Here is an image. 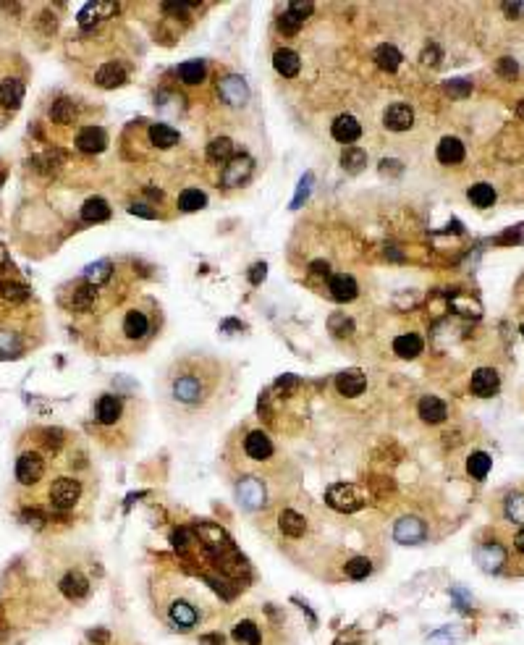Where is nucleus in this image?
<instances>
[{"instance_id": "f257e3e1", "label": "nucleus", "mask_w": 524, "mask_h": 645, "mask_svg": "<svg viewBox=\"0 0 524 645\" xmlns=\"http://www.w3.org/2000/svg\"><path fill=\"white\" fill-rule=\"evenodd\" d=\"M215 378H218V368L202 357H189L181 359L176 370L170 373V397L173 401L184 404V407H199L205 404L213 391H215Z\"/></svg>"}, {"instance_id": "f03ea898", "label": "nucleus", "mask_w": 524, "mask_h": 645, "mask_svg": "<svg viewBox=\"0 0 524 645\" xmlns=\"http://www.w3.org/2000/svg\"><path fill=\"white\" fill-rule=\"evenodd\" d=\"M325 504L330 509H336L341 514H351L367 504V498L362 496V491L351 483H336L325 491Z\"/></svg>"}, {"instance_id": "7ed1b4c3", "label": "nucleus", "mask_w": 524, "mask_h": 645, "mask_svg": "<svg viewBox=\"0 0 524 645\" xmlns=\"http://www.w3.org/2000/svg\"><path fill=\"white\" fill-rule=\"evenodd\" d=\"M81 498V483L74 477H58L50 486V507L58 512H69L76 507V501Z\"/></svg>"}, {"instance_id": "20e7f679", "label": "nucleus", "mask_w": 524, "mask_h": 645, "mask_svg": "<svg viewBox=\"0 0 524 645\" xmlns=\"http://www.w3.org/2000/svg\"><path fill=\"white\" fill-rule=\"evenodd\" d=\"M218 95L226 105L241 108V105H247L249 100V84L241 77H236V74H228V77H223L218 81Z\"/></svg>"}, {"instance_id": "39448f33", "label": "nucleus", "mask_w": 524, "mask_h": 645, "mask_svg": "<svg viewBox=\"0 0 524 645\" xmlns=\"http://www.w3.org/2000/svg\"><path fill=\"white\" fill-rule=\"evenodd\" d=\"M252 171H255V163H252L249 155H234V158L223 166V176H220V179H223V187L234 189V187L247 184L249 176H252Z\"/></svg>"}, {"instance_id": "423d86ee", "label": "nucleus", "mask_w": 524, "mask_h": 645, "mask_svg": "<svg viewBox=\"0 0 524 645\" xmlns=\"http://www.w3.org/2000/svg\"><path fill=\"white\" fill-rule=\"evenodd\" d=\"M394 538L401 546H417L427 538V527L419 517H401L394 527Z\"/></svg>"}, {"instance_id": "0eeeda50", "label": "nucleus", "mask_w": 524, "mask_h": 645, "mask_svg": "<svg viewBox=\"0 0 524 645\" xmlns=\"http://www.w3.org/2000/svg\"><path fill=\"white\" fill-rule=\"evenodd\" d=\"M45 475V462L37 451H24L16 462V480L21 486H34L40 483V477Z\"/></svg>"}, {"instance_id": "6e6552de", "label": "nucleus", "mask_w": 524, "mask_h": 645, "mask_svg": "<svg viewBox=\"0 0 524 645\" xmlns=\"http://www.w3.org/2000/svg\"><path fill=\"white\" fill-rule=\"evenodd\" d=\"M236 498L244 509H260L265 504V486L260 477H244L236 483Z\"/></svg>"}, {"instance_id": "1a4fd4ad", "label": "nucleus", "mask_w": 524, "mask_h": 645, "mask_svg": "<svg viewBox=\"0 0 524 645\" xmlns=\"http://www.w3.org/2000/svg\"><path fill=\"white\" fill-rule=\"evenodd\" d=\"M469 388H472V394H475V397L490 399V397L498 394V388H501V378H498V373H495L493 368H480V370H475Z\"/></svg>"}, {"instance_id": "9d476101", "label": "nucleus", "mask_w": 524, "mask_h": 645, "mask_svg": "<svg viewBox=\"0 0 524 645\" xmlns=\"http://www.w3.org/2000/svg\"><path fill=\"white\" fill-rule=\"evenodd\" d=\"M383 126L391 131H406L415 126V110L404 105V102H396L391 108H386L383 113Z\"/></svg>"}, {"instance_id": "9b49d317", "label": "nucleus", "mask_w": 524, "mask_h": 645, "mask_svg": "<svg viewBox=\"0 0 524 645\" xmlns=\"http://www.w3.org/2000/svg\"><path fill=\"white\" fill-rule=\"evenodd\" d=\"M197 533L199 538H202V543L213 551V554H223V551H231V538L226 536V530H220L218 525H213V522H202V525H197Z\"/></svg>"}, {"instance_id": "f8f14e48", "label": "nucleus", "mask_w": 524, "mask_h": 645, "mask_svg": "<svg viewBox=\"0 0 524 645\" xmlns=\"http://www.w3.org/2000/svg\"><path fill=\"white\" fill-rule=\"evenodd\" d=\"M336 388H338V394H344V397H349V399L359 397V394L367 388L365 373L356 368H349V370H344V373H338Z\"/></svg>"}, {"instance_id": "ddd939ff", "label": "nucleus", "mask_w": 524, "mask_h": 645, "mask_svg": "<svg viewBox=\"0 0 524 645\" xmlns=\"http://www.w3.org/2000/svg\"><path fill=\"white\" fill-rule=\"evenodd\" d=\"M330 134H333L336 142L351 147V142H356V139L362 137V126H359V121H356L354 116L344 113V116H338V119L333 121V129H330Z\"/></svg>"}, {"instance_id": "4468645a", "label": "nucleus", "mask_w": 524, "mask_h": 645, "mask_svg": "<svg viewBox=\"0 0 524 645\" xmlns=\"http://www.w3.org/2000/svg\"><path fill=\"white\" fill-rule=\"evenodd\" d=\"M76 147L87 155H95V152H102L108 147V134L100 129V126H87V129L79 131L76 137Z\"/></svg>"}, {"instance_id": "2eb2a0df", "label": "nucleus", "mask_w": 524, "mask_h": 645, "mask_svg": "<svg viewBox=\"0 0 524 645\" xmlns=\"http://www.w3.org/2000/svg\"><path fill=\"white\" fill-rule=\"evenodd\" d=\"M244 448H247V457L255 459V462H265V459L273 457V441L262 430H252L244 441Z\"/></svg>"}, {"instance_id": "dca6fc26", "label": "nucleus", "mask_w": 524, "mask_h": 645, "mask_svg": "<svg viewBox=\"0 0 524 645\" xmlns=\"http://www.w3.org/2000/svg\"><path fill=\"white\" fill-rule=\"evenodd\" d=\"M58 585L60 593L66 598H71V601H79V598H84L89 593V580L81 572H66Z\"/></svg>"}, {"instance_id": "f3484780", "label": "nucleus", "mask_w": 524, "mask_h": 645, "mask_svg": "<svg viewBox=\"0 0 524 645\" xmlns=\"http://www.w3.org/2000/svg\"><path fill=\"white\" fill-rule=\"evenodd\" d=\"M328 288H330V297L336 299V302H351L359 294L356 281L351 276H347V273H338V276L330 278Z\"/></svg>"}, {"instance_id": "a211bd4d", "label": "nucleus", "mask_w": 524, "mask_h": 645, "mask_svg": "<svg viewBox=\"0 0 524 645\" xmlns=\"http://www.w3.org/2000/svg\"><path fill=\"white\" fill-rule=\"evenodd\" d=\"M417 412H419V417H422L425 423H430V425L443 423L445 417H448V407H445L438 397H422L419 399V404H417Z\"/></svg>"}, {"instance_id": "6ab92c4d", "label": "nucleus", "mask_w": 524, "mask_h": 645, "mask_svg": "<svg viewBox=\"0 0 524 645\" xmlns=\"http://www.w3.org/2000/svg\"><path fill=\"white\" fill-rule=\"evenodd\" d=\"M273 66H276V71L281 77L291 79V77H297L299 69H302V58H299L294 50L281 48V50H276V55H273Z\"/></svg>"}, {"instance_id": "aec40b11", "label": "nucleus", "mask_w": 524, "mask_h": 645, "mask_svg": "<svg viewBox=\"0 0 524 645\" xmlns=\"http://www.w3.org/2000/svg\"><path fill=\"white\" fill-rule=\"evenodd\" d=\"M506 561V551L498 543H488V546L477 548V564L483 566L485 572H498Z\"/></svg>"}, {"instance_id": "412c9836", "label": "nucleus", "mask_w": 524, "mask_h": 645, "mask_svg": "<svg viewBox=\"0 0 524 645\" xmlns=\"http://www.w3.org/2000/svg\"><path fill=\"white\" fill-rule=\"evenodd\" d=\"M436 155L443 166H459V163L464 160V145H462L456 137H443L441 139V145H438Z\"/></svg>"}, {"instance_id": "4be33fe9", "label": "nucleus", "mask_w": 524, "mask_h": 645, "mask_svg": "<svg viewBox=\"0 0 524 645\" xmlns=\"http://www.w3.org/2000/svg\"><path fill=\"white\" fill-rule=\"evenodd\" d=\"M95 81H98L102 90H116L121 84H126V71L121 69L119 63H105V66L98 69Z\"/></svg>"}, {"instance_id": "5701e85b", "label": "nucleus", "mask_w": 524, "mask_h": 645, "mask_svg": "<svg viewBox=\"0 0 524 645\" xmlns=\"http://www.w3.org/2000/svg\"><path fill=\"white\" fill-rule=\"evenodd\" d=\"M121 412H123V404H121L119 397H113V394H105V397H100L98 401V420L102 423V425H116L119 423Z\"/></svg>"}, {"instance_id": "b1692460", "label": "nucleus", "mask_w": 524, "mask_h": 645, "mask_svg": "<svg viewBox=\"0 0 524 645\" xmlns=\"http://www.w3.org/2000/svg\"><path fill=\"white\" fill-rule=\"evenodd\" d=\"M168 616L178 630H192V627L197 625V611H194V606L187 604V601H176V604H170Z\"/></svg>"}, {"instance_id": "393cba45", "label": "nucleus", "mask_w": 524, "mask_h": 645, "mask_svg": "<svg viewBox=\"0 0 524 645\" xmlns=\"http://www.w3.org/2000/svg\"><path fill=\"white\" fill-rule=\"evenodd\" d=\"M278 527H281V533H286V536L302 538L304 536V530H307V522L299 512H294V509H283L281 517H278Z\"/></svg>"}, {"instance_id": "a878e982", "label": "nucleus", "mask_w": 524, "mask_h": 645, "mask_svg": "<svg viewBox=\"0 0 524 645\" xmlns=\"http://www.w3.org/2000/svg\"><path fill=\"white\" fill-rule=\"evenodd\" d=\"M108 218H110V205L102 197H89L81 205V220H87V223H102V220Z\"/></svg>"}, {"instance_id": "bb28decb", "label": "nucleus", "mask_w": 524, "mask_h": 645, "mask_svg": "<svg viewBox=\"0 0 524 645\" xmlns=\"http://www.w3.org/2000/svg\"><path fill=\"white\" fill-rule=\"evenodd\" d=\"M123 333L129 338H145L149 333V320L142 310H131L129 315L123 318Z\"/></svg>"}, {"instance_id": "cd10ccee", "label": "nucleus", "mask_w": 524, "mask_h": 645, "mask_svg": "<svg viewBox=\"0 0 524 645\" xmlns=\"http://www.w3.org/2000/svg\"><path fill=\"white\" fill-rule=\"evenodd\" d=\"M234 158V142L228 137H215L213 142L208 145V160L210 163H215V166H226L228 160Z\"/></svg>"}, {"instance_id": "c85d7f7f", "label": "nucleus", "mask_w": 524, "mask_h": 645, "mask_svg": "<svg viewBox=\"0 0 524 645\" xmlns=\"http://www.w3.org/2000/svg\"><path fill=\"white\" fill-rule=\"evenodd\" d=\"M24 100V84L19 79H8L0 84V105L3 108H19Z\"/></svg>"}, {"instance_id": "c756f323", "label": "nucleus", "mask_w": 524, "mask_h": 645, "mask_svg": "<svg viewBox=\"0 0 524 645\" xmlns=\"http://www.w3.org/2000/svg\"><path fill=\"white\" fill-rule=\"evenodd\" d=\"M341 166H344V171L351 173V176L362 173V171L367 168V152L359 147H347L341 152Z\"/></svg>"}, {"instance_id": "7c9ffc66", "label": "nucleus", "mask_w": 524, "mask_h": 645, "mask_svg": "<svg viewBox=\"0 0 524 645\" xmlns=\"http://www.w3.org/2000/svg\"><path fill=\"white\" fill-rule=\"evenodd\" d=\"M394 352L401 359H415L419 352H422V338L417 333H406V336H398L394 341Z\"/></svg>"}, {"instance_id": "2f4dec72", "label": "nucleus", "mask_w": 524, "mask_h": 645, "mask_svg": "<svg viewBox=\"0 0 524 645\" xmlns=\"http://www.w3.org/2000/svg\"><path fill=\"white\" fill-rule=\"evenodd\" d=\"M149 142L160 149H168L178 142V131L170 129L168 124H155V126H149Z\"/></svg>"}, {"instance_id": "473e14b6", "label": "nucleus", "mask_w": 524, "mask_h": 645, "mask_svg": "<svg viewBox=\"0 0 524 645\" xmlns=\"http://www.w3.org/2000/svg\"><path fill=\"white\" fill-rule=\"evenodd\" d=\"M205 77H208V69H205L202 60H187V63L178 66V79L184 84H202Z\"/></svg>"}, {"instance_id": "72a5a7b5", "label": "nucleus", "mask_w": 524, "mask_h": 645, "mask_svg": "<svg viewBox=\"0 0 524 645\" xmlns=\"http://www.w3.org/2000/svg\"><path fill=\"white\" fill-rule=\"evenodd\" d=\"M208 205V197H205V192H199V189H187V192H181V197H178V210L181 213H197V210H202Z\"/></svg>"}, {"instance_id": "f704fd0d", "label": "nucleus", "mask_w": 524, "mask_h": 645, "mask_svg": "<svg viewBox=\"0 0 524 645\" xmlns=\"http://www.w3.org/2000/svg\"><path fill=\"white\" fill-rule=\"evenodd\" d=\"M375 63L383 71H396L401 66V53H398V48H394V45H380V48L375 50Z\"/></svg>"}, {"instance_id": "c9c22d12", "label": "nucleus", "mask_w": 524, "mask_h": 645, "mask_svg": "<svg viewBox=\"0 0 524 645\" xmlns=\"http://www.w3.org/2000/svg\"><path fill=\"white\" fill-rule=\"evenodd\" d=\"M234 640H236L239 645H260L257 625H255V622H249V619L239 622V625L234 627Z\"/></svg>"}, {"instance_id": "e433bc0d", "label": "nucleus", "mask_w": 524, "mask_h": 645, "mask_svg": "<svg viewBox=\"0 0 524 645\" xmlns=\"http://www.w3.org/2000/svg\"><path fill=\"white\" fill-rule=\"evenodd\" d=\"M490 465H493V462H490V457H488L485 451H475L472 457L466 459V472L475 477V480H485L488 472H490Z\"/></svg>"}, {"instance_id": "4c0bfd02", "label": "nucleus", "mask_w": 524, "mask_h": 645, "mask_svg": "<svg viewBox=\"0 0 524 645\" xmlns=\"http://www.w3.org/2000/svg\"><path fill=\"white\" fill-rule=\"evenodd\" d=\"M466 197H469V202L477 205V208H490L495 202V189L490 187V184H475V187L466 192Z\"/></svg>"}, {"instance_id": "58836bf2", "label": "nucleus", "mask_w": 524, "mask_h": 645, "mask_svg": "<svg viewBox=\"0 0 524 645\" xmlns=\"http://www.w3.org/2000/svg\"><path fill=\"white\" fill-rule=\"evenodd\" d=\"M110 273H113V268H110L108 260H98V262H92V265L84 270V278L89 281V286H102V284L110 278Z\"/></svg>"}, {"instance_id": "ea45409f", "label": "nucleus", "mask_w": 524, "mask_h": 645, "mask_svg": "<svg viewBox=\"0 0 524 645\" xmlns=\"http://www.w3.org/2000/svg\"><path fill=\"white\" fill-rule=\"evenodd\" d=\"M0 297L6 299V302H11V305H21V302L29 299V288L24 286V284H16V281H6L0 286Z\"/></svg>"}, {"instance_id": "a19ab883", "label": "nucleus", "mask_w": 524, "mask_h": 645, "mask_svg": "<svg viewBox=\"0 0 524 645\" xmlns=\"http://www.w3.org/2000/svg\"><path fill=\"white\" fill-rule=\"evenodd\" d=\"M50 119L58 121V124H71L76 119V105L71 100H58L53 108H50Z\"/></svg>"}, {"instance_id": "79ce46f5", "label": "nucleus", "mask_w": 524, "mask_h": 645, "mask_svg": "<svg viewBox=\"0 0 524 645\" xmlns=\"http://www.w3.org/2000/svg\"><path fill=\"white\" fill-rule=\"evenodd\" d=\"M504 512H506V517H509L511 522H519V525H524V493H511V496L506 498Z\"/></svg>"}, {"instance_id": "37998d69", "label": "nucleus", "mask_w": 524, "mask_h": 645, "mask_svg": "<svg viewBox=\"0 0 524 645\" xmlns=\"http://www.w3.org/2000/svg\"><path fill=\"white\" fill-rule=\"evenodd\" d=\"M95 302V286H79L71 294V307L74 310H89Z\"/></svg>"}, {"instance_id": "c03bdc74", "label": "nucleus", "mask_w": 524, "mask_h": 645, "mask_svg": "<svg viewBox=\"0 0 524 645\" xmlns=\"http://www.w3.org/2000/svg\"><path fill=\"white\" fill-rule=\"evenodd\" d=\"M370 572H372V564H370V559H365V556H356V559L347 561V575L351 580H365Z\"/></svg>"}, {"instance_id": "a18cd8bd", "label": "nucleus", "mask_w": 524, "mask_h": 645, "mask_svg": "<svg viewBox=\"0 0 524 645\" xmlns=\"http://www.w3.org/2000/svg\"><path fill=\"white\" fill-rule=\"evenodd\" d=\"M302 24H304V19L302 16H297L291 8H286L283 13H281V19H278V27H281V32H286V34H294V32L302 29Z\"/></svg>"}, {"instance_id": "49530a36", "label": "nucleus", "mask_w": 524, "mask_h": 645, "mask_svg": "<svg viewBox=\"0 0 524 645\" xmlns=\"http://www.w3.org/2000/svg\"><path fill=\"white\" fill-rule=\"evenodd\" d=\"M445 92L451 95V98H459V100H464L469 92H472V84L466 79H454V81H448L445 84Z\"/></svg>"}, {"instance_id": "de8ad7c7", "label": "nucleus", "mask_w": 524, "mask_h": 645, "mask_svg": "<svg viewBox=\"0 0 524 645\" xmlns=\"http://www.w3.org/2000/svg\"><path fill=\"white\" fill-rule=\"evenodd\" d=\"M98 11H95V3H87L84 8L79 11V27L81 29H89V27H95L98 24Z\"/></svg>"}, {"instance_id": "09e8293b", "label": "nucleus", "mask_w": 524, "mask_h": 645, "mask_svg": "<svg viewBox=\"0 0 524 645\" xmlns=\"http://www.w3.org/2000/svg\"><path fill=\"white\" fill-rule=\"evenodd\" d=\"M170 540H173V548H178V551H187L189 543H192V533H189V530H176V533L170 536Z\"/></svg>"}, {"instance_id": "8fccbe9b", "label": "nucleus", "mask_w": 524, "mask_h": 645, "mask_svg": "<svg viewBox=\"0 0 524 645\" xmlns=\"http://www.w3.org/2000/svg\"><path fill=\"white\" fill-rule=\"evenodd\" d=\"M498 74H501V77H506V79H511V77H516V63H514V58H501V60H498Z\"/></svg>"}, {"instance_id": "3c124183", "label": "nucleus", "mask_w": 524, "mask_h": 645, "mask_svg": "<svg viewBox=\"0 0 524 645\" xmlns=\"http://www.w3.org/2000/svg\"><path fill=\"white\" fill-rule=\"evenodd\" d=\"M95 11H98L100 19H108V16H113V13L119 11V6H116V3H108V0H98V3H95Z\"/></svg>"}, {"instance_id": "603ef678", "label": "nucleus", "mask_w": 524, "mask_h": 645, "mask_svg": "<svg viewBox=\"0 0 524 645\" xmlns=\"http://www.w3.org/2000/svg\"><path fill=\"white\" fill-rule=\"evenodd\" d=\"M288 8L294 11L297 16H302V19H307V16H312V11H315V3H302V0H294Z\"/></svg>"}, {"instance_id": "864d4df0", "label": "nucleus", "mask_w": 524, "mask_h": 645, "mask_svg": "<svg viewBox=\"0 0 524 645\" xmlns=\"http://www.w3.org/2000/svg\"><path fill=\"white\" fill-rule=\"evenodd\" d=\"M267 276V265L265 262H257V265H252V270H249V281L257 286V284H262Z\"/></svg>"}, {"instance_id": "5fc2aeb1", "label": "nucleus", "mask_w": 524, "mask_h": 645, "mask_svg": "<svg viewBox=\"0 0 524 645\" xmlns=\"http://www.w3.org/2000/svg\"><path fill=\"white\" fill-rule=\"evenodd\" d=\"M309 184H312V173H307L304 179H302V187H299V192H297V197H294V205H291V208H299V205H302V199L309 194Z\"/></svg>"}, {"instance_id": "6e6d98bb", "label": "nucleus", "mask_w": 524, "mask_h": 645, "mask_svg": "<svg viewBox=\"0 0 524 645\" xmlns=\"http://www.w3.org/2000/svg\"><path fill=\"white\" fill-rule=\"evenodd\" d=\"M438 55H441V50L433 45V48H427L425 53H422V63H427V66H436L438 63Z\"/></svg>"}, {"instance_id": "4d7b16f0", "label": "nucleus", "mask_w": 524, "mask_h": 645, "mask_svg": "<svg viewBox=\"0 0 524 645\" xmlns=\"http://www.w3.org/2000/svg\"><path fill=\"white\" fill-rule=\"evenodd\" d=\"M524 3H504V11L509 13V19H519L522 16Z\"/></svg>"}, {"instance_id": "13d9d810", "label": "nucleus", "mask_w": 524, "mask_h": 645, "mask_svg": "<svg viewBox=\"0 0 524 645\" xmlns=\"http://www.w3.org/2000/svg\"><path fill=\"white\" fill-rule=\"evenodd\" d=\"M129 213H134V215H142V218H155V210H152V208H145L142 202H139V205H131Z\"/></svg>"}, {"instance_id": "bf43d9fd", "label": "nucleus", "mask_w": 524, "mask_h": 645, "mask_svg": "<svg viewBox=\"0 0 524 645\" xmlns=\"http://www.w3.org/2000/svg\"><path fill=\"white\" fill-rule=\"evenodd\" d=\"M21 517H24V522H27V525H34V527L42 525V514L37 512V509H32V512H24Z\"/></svg>"}, {"instance_id": "052dcab7", "label": "nucleus", "mask_w": 524, "mask_h": 645, "mask_svg": "<svg viewBox=\"0 0 524 645\" xmlns=\"http://www.w3.org/2000/svg\"><path fill=\"white\" fill-rule=\"evenodd\" d=\"M89 640H92V643H100V645H108L110 635L105 630H92V632H89Z\"/></svg>"}, {"instance_id": "680f3d73", "label": "nucleus", "mask_w": 524, "mask_h": 645, "mask_svg": "<svg viewBox=\"0 0 524 645\" xmlns=\"http://www.w3.org/2000/svg\"><path fill=\"white\" fill-rule=\"evenodd\" d=\"M312 273L328 276V273H330V265H328V262H320V260H317V262H312Z\"/></svg>"}, {"instance_id": "e2e57ef3", "label": "nucleus", "mask_w": 524, "mask_h": 645, "mask_svg": "<svg viewBox=\"0 0 524 645\" xmlns=\"http://www.w3.org/2000/svg\"><path fill=\"white\" fill-rule=\"evenodd\" d=\"M514 546H516V551H519V554H524V527L514 536Z\"/></svg>"}, {"instance_id": "0e129e2a", "label": "nucleus", "mask_w": 524, "mask_h": 645, "mask_svg": "<svg viewBox=\"0 0 524 645\" xmlns=\"http://www.w3.org/2000/svg\"><path fill=\"white\" fill-rule=\"evenodd\" d=\"M202 643H210V645H223V635H205Z\"/></svg>"}, {"instance_id": "69168bd1", "label": "nucleus", "mask_w": 524, "mask_h": 645, "mask_svg": "<svg viewBox=\"0 0 524 645\" xmlns=\"http://www.w3.org/2000/svg\"><path fill=\"white\" fill-rule=\"evenodd\" d=\"M6 262H8V252H6V247H3V244H0V268H3V265H6Z\"/></svg>"}, {"instance_id": "338daca9", "label": "nucleus", "mask_w": 524, "mask_h": 645, "mask_svg": "<svg viewBox=\"0 0 524 645\" xmlns=\"http://www.w3.org/2000/svg\"><path fill=\"white\" fill-rule=\"evenodd\" d=\"M516 116H519V119L524 121V98L519 100V105H516Z\"/></svg>"}, {"instance_id": "774afa93", "label": "nucleus", "mask_w": 524, "mask_h": 645, "mask_svg": "<svg viewBox=\"0 0 524 645\" xmlns=\"http://www.w3.org/2000/svg\"><path fill=\"white\" fill-rule=\"evenodd\" d=\"M522 336H524V326H522Z\"/></svg>"}]
</instances>
